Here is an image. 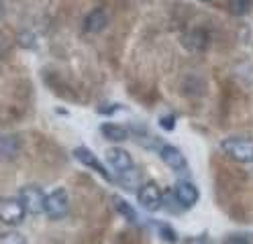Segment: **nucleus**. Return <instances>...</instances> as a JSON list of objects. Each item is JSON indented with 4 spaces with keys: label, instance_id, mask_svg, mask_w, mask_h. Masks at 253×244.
Here are the masks:
<instances>
[{
    "label": "nucleus",
    "instance_id": "nucleus-13",
    "mask_svg": "<svg viewBox=\"0 0 253 244\" xmlns=\"http://www.w3.org/2000/svg\"><path fill=\"white\" fill-rule=\"evenodd\" d=\"M19 146H21V142H19V139L17 137H0V155L2 157H6V159H10V157H14L19 153Z\"/></svg>",
    "mask_w": 253,
    "mask_h": 244
},
{
    "label": "nucleus",
    "instance_id": "nucleus-3",
    "mask_svg": "<svg viewBox=\"0 0 253 244\" xmlns=\"http://www.w3.org/2000/svg\"><path fill=\"white\" fill-rule=\"evenodd\" d=\"M70 200L66 189H53L49 195H45V214L51 220H61L68 214Z\"/></svg>",
    "mask_w": 253,
    "mask_h": 244
},
{
    "label": "nucleus",
    "instance_id": "nucleus-5",
    "mask_svg": "<svg viewBox=\"0 0 253 244\" xmlns=\"http://www.w3.org/2000/svg\"><path fill=\"white\" fill-rule=\"evenodd\" d=\"M162 202H164V193H162V189L157 183L147 181V183H143L139 187V204L145 209H149V211L160 209Z\"/></svg>",
    "mask_w": 253,
    "mask_h": 244
},
{
    "label": "nucleus",
    "instance_id": "nucleus-7",
    "mask_svg": "<svg viewBox=\"0 0 253 244\" xmlns=\"http://www.w3.org/2000/svg\"><path fill=\"white\" fill-rule=\"evenodd\" d=\"M160 157L164 159V163L173 169V171H184L188 167V161L184 157V153L180 149H176L173 144H162L160 146Z\"/></svg>",
    "mask_w": 253,
    "mask_h": 244
},
{
    "label": "nucleus",
    "instance_id": "nucleus-1",
    "mask_svg": "<svg viewBox=\"0 0 253 244\" xmlns=\"http://www.w3.org/2000/svg\"><path fill=\"white\" fill-rule=\"evenodd\" d=\"M220 149L239 163H253V140L247 137H229L220 142Z\"/></svg>",
    "mask_w": 253,
    "mask_h": 244
},
{
    "label": "nucleus",
    "instance_id": "nucleus-2",
    "mask_svg": "<svg viewBox=\"0 0 253 244\" xmlns=\"http://www.w3.org/2000/svg\"><path fill=\"white\" fill-rule=\"evenodd\" d=\"M25 206V209L29 211L31 216H39L45 211V193L39 185H25L21 189V198H19Z\"/></svg>",
    "mask_w": 253,
    "mask_h": 244
},
{
    "label": "nucleus",
    "instance_id": "nucleus-11",
    "mask_svg": "<svg viewBox=\"0 0 253 244\" xmlns=\"http://www.w3.org/2000/svg\"><path fill=\"white\" fill-rule=\"evenodd\" d=\"M106 25H108V14L104 8H94L84 19V31L86 33H100Z\"/></svg>",
    "mask_w": 253,
    "mask_h": 244
},
{
    "label": "nucleus",
    "instance_id": "nucleus-12",
    "mask_svg": "<svg viewBox=\"0 0 253 244\" xmlns=\"http://www.w3.org/2000/svg\"><path fill=\"white\" fill-rule=\"evenodd\" d=\"M100 133L104 139L113 140V142H123L126 137H129V130L121 124H102L100 126Z\"/></svg>",
    "mask_w": 253,
    "mask_h": 244
},
{
    "label": "nucleus",
    "instance_id": "nucleus-20",
    "mask_svg": "<svg viewBox=\"0 0 253 244\" xmlns=\"http://www.w3.org/2000/svg\"><path fill=\"white\" fill-rule=\"evenodd\" d=\"M225 244H249V240H247L245 236H237V234H235V236H229Z\"/></svg>",
    "mask_w": 253,
    "mask_h": 244
},
{
    "label": "nucleus",
    "instance_id": "nucleus-19",
    "mask_svg": "<svg viewBox=\"0 0 253 244\" xmlns=\"http://www.w3.org/2000/svg\"><path fill=\"white\" fill-rule=\"evenodd\" d=\"M160 232H162V236H164V238H168L169 242H176V234H173V232L169 230V226L162 224V228H160Z\"/></svg>",
    "mask_w": 253,
    "mask_h": 244
},
{
    "label": "nucleus",
    "instance_id": "nucleus-8",
    "mask_svg": "<svg viewBox=\"0 0 253 244\" xmlns=\"http://www.w3.org/2000/svg\"><path fill=\"white\" fill-rule=\"evenodd\" d=\"M173 193H176L173 198H176V202L182 208H192L198 202V189H196L194 183H190V181H178Z\"/></svg>",
    "mask_w": 253,
    "mask_h": 244
},
{
    "label": "nucleus",
    "instance_id": "nucleus-21",
    "mask_svg": "<svg viewBox=\"0 0 253 244\" xmlns=\"http://www.w3.org/2000/svg\"><path fill=\"white\" fill-rule=\"evenodd\" d=\"M4 14V4H2V0H0V16Z\"/></svg>",
    "mask_w": 253,
    "mask_h": 244
},
{
    "label": "nucleus",
    "instance_id": "nucleus-9",
    "mask_svg": "<svg viewBox=\"0 0 253 244\" xmlns=\"http://www.w3.org/2000/svg\"><path fill=\"white\" fill-rule=\"evenodd\" d=\"M74 157H76L78 161H80V163H84L86 167L94 169L98 175H102V177L106 179V181H110V175H108V171L104 169V165L98 161V157H96V155H92V153L86 149V146H78V149L74 151Z\"/></svg>",
    "mask_w": 253,
    "mask_h": 244
},
{
    "label": "nucleus",
    "instance_id": "nucleus-14",
    "mask_svg": "<svg viewBox=\"0 0 253 244\" xmlns=\"http://www.w3.org/2000/svg\"><path fill=\"white\" fill-rule=\"evenodd\" d=\"M119 179H121L119 183H121L123 187H126V189H137V187H139V181H141V173H139L135 167H131V169L119 173Z\"/></svg>",
    "mask_w": 253,
    "mask_h": 244
},
{
    "label": "nucleus",
    "instance_id": "nucleus-16",
    "mask_svg": "<svg viewBox=\"0 0 253 244\" xmlns=\"http://www.w3.org/2000/svg\"><path fill=\"white\" fill-rule=\"evenodd\" d=\"M115 206H117L119 214H121L125 220H129V222H135V220H137V214H135V209H133V206H131V204H126L125 200L117 198V200H115Z\"/></svg>",
    "mask_w": 253,
    "mask_h": 244
},
{
    "label": "nucleus",
    "instance_id": "nucleus-6",
    "mask_svg": "<svg viewBox=\"0 0 253 244\" xmlns=\"http://www.w3.org/2000/svg\"><path fill=\"white\" fill-rule=\"evenodd\" d=\"M211 43V35H209V31H204V29H190L184 33V37H182V45L188 49V51H204V49L209 47Z\"/></svg>",
    "mask_w": 253,
    "mask_h": 244
},
{
    "label": "nucleus",
    "instance_id": "nucleus-22",
    "mask_svg": "<svg viewBox=\"0 0 253 244\" xmlns=\"http://www.w3.org/2000/svg\"><path fill=\"white\" fill-rule=\"evenodd\" d=\"M202 2H211V0H202Z\"/></svg>",
    "mask_w": 253,
    "mask_h": 244
},
{
    "label": "nucleus",
    "instance_id": "nucleus-15",
    "mask_svg": "<svg viewBox=\"0 0 253 244\" xmlns=\"http://www.w3.org/2000/svg\"><path fill=\"white\" fill-rule=\"evenodd\" d=\"M253 8V0H229V10L235 16H245Z\"/></svg>",
    "mask_w": 253,
    "mask_h": 244
},
{
    "label": "nucleus",
    "instance_id": "nucleus-17",
    "mask_svg": "<svg viewBox=\"0 0 253 244\" xmlns=\"http://www.w3.org/2000/svg\"><path fill=\"white\" fill-rule=\"evenodd\" d=\"M0 244H27V240L19 232H6L0 236Z\"/></svg>",
    "mask_w": 253,
    "mask_h": 244
},
{
    "label": "nucleus",
    "instance_id": "nucleus-4",
    "mask_svg": "<svg viewBox=\"0 0 253 244\" xmlns=\"http://www.w3.org/2000/svg\"><path fill=\"white\" fill-rule=\"evenodd\" d=\"M27 209L21 200H12V198H0V220L8 226H17L25 220Z\"/></svg>",
    "mask_w": 253,
    "mask_h": 244
},
{
    "label": "nucleus",
    "instance_id": "nucleus-10",
    "mask_svg": "<svg viewBox=\"0 0 253 244\" xmlns=\"http://www.w3.org/2000/svg\"><path fill=\"white\" fill-rule=\"evenodd\" d=\"M106 161L110 163V167H113L117 173H123L126 169L135 167L133 165V157L126 153L125 149H110V151H106Z\"/></svg>",
    "mask_w": 253,
    "mask_h": 244
},
{
    "label": "nucleus",
    "instance_id": "nucleus-18",
    "mask_svg": "<svg viewBox=\"0 0 253 244\" xmlns=\"http://www.w3.org/2000/svg\"><path fill=\"white\" fill-rule=\"evenodd\" d=\"M160 124H162L166 130H171V128H173V124H176V114H169V116H164V118L160 120Z\"/></svg>",
    "mask_w": 253,
    "mask_h": 244
}]
</instances>
